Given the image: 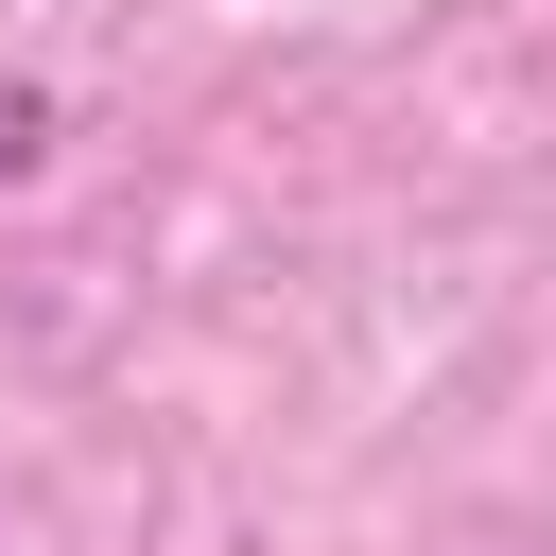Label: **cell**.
Wrapping results in <instances>:
<instances>
[{"label": "cell", "instance_id": "1", "mask_svg": "<svg viewBox=\"0 0 556 556\" xmlns=\"http://www.w3.org/2000/svg\"><path fill=\"white\" fill-rule=\"evenodd\" d=\"M35 156H52V87H0V191H17Z\"/></svg>", "mask_w": 556, "mask_h": 556}]
</instances>
